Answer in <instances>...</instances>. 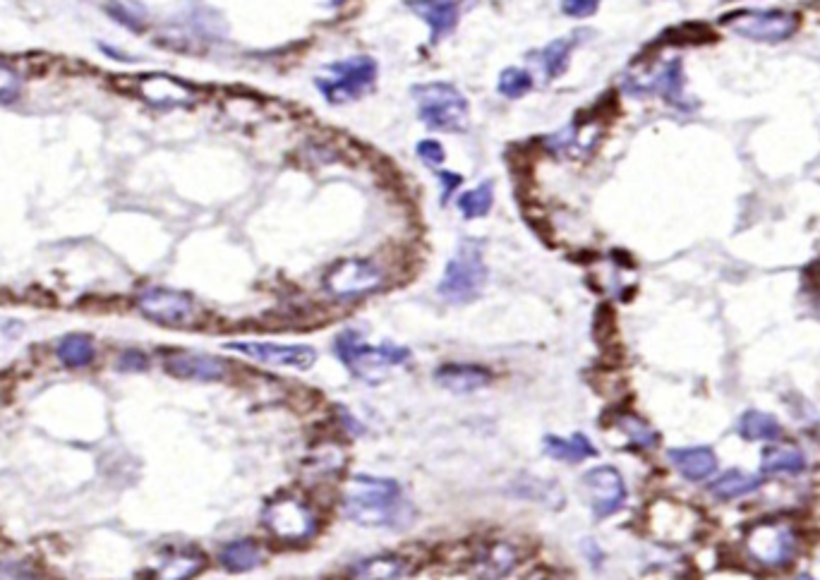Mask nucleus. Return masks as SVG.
Returning <instances> with one entry per match:
<instances>
[{
    "mask_svg": "<svg viewBox=\"0 0 820 580\" xmlns=\"http://www.w3.org/2000/svg\"><path fill=\"white\" fill-rule=\"evenodd\" d=\"M137 92L149 106L154 108H188L197 101L195 89L190 84L176 80V77L164 75V72H152V75L140 77Z\"/></svg>",
    "mask_w": 820,
    "mask_h": 580,
    "instance_id": "obj_14",
    "label": "nucleus"
},
{
    "mask_svg": "<svg viewBox=\"0 0 820 580\" xmlns=\"http://www.w3.org/2000/svg\"><path fill=\"white\" fill-rule=\"evenodd\" d=\"M168 374L190 382H221L228 377V362L207 353H190V350H176L168 353L164 360Z\"/></svg>",
    "mask_w": 820,
    "mask_h": 580,
    "instance_id": "obj_15",
    "label": "nucleus"
},
{
    "mask_svg": "<svg viewBox=\"0 0 820 580\" xmlns=\"http://www.w3.org/2000/svg\"><path fill=\"white\" fill-rule=\"evenodd\" d=\"M434 382L451 394H475L492 382L487 367L468 365V362H449L434 372Z\"/></svg>",
    "mask_w": 820,
    "mask_h": 580,
    "instance_id": "obj_18",
    "label": "nucleus"
},
{
    "mask_svg": "<svg viewBox=\"0 0 820 580\" xmlns=\"http://www.w3.org/2000/svg\"><path fill=\"white\" fill-rule=\"evenodd\" d=\"M106 12L111 20H116L132 32H144L147 29V8L137 0H108Z\"/></svg>",
    "mask_w": 820,
    "mask_h": 580,
    "instance_id": "obj_32",
    "label": "nucleus"
},
{
    "mask_svg": "<svg viewBox=\"0 0 820 580\" xmlns=\"http://www.w3.org/2000/svg\"><path fill=\"white\" fill-rule=\"evenodd\" d=\"M413 99L418 104V118L434 132H463L468 125L470 104L454 84L422 82L415 84Z\"/></svg>",
    "mask_w": 820,
    "mask_h": 580,
    "instance_id": "obj_4",
    "label": "nucleus"
},
{
    "mask_svg": "<svg viewBox=\"0 0 820 580\" xmlns=\"http://www.w3.org/2000/svg\"><path fill=\"white\" fill-rule=\"evenodd\" d=\"M487 283V264L482 257V245L478 240H463L454 252V257L446 262L444 276L439 281L437 293L446 302L466 305L482 293Z\"/></svg>",
    "mask_w": 820,
    "mask_h": 580,
    "instance_id": "obj_6",
    "label": "nucleus"
},
{
    "mask_svg": "<svg viewBox=\"0 0 820 580\" xmlns=\"http://www.w3.org/2000/svg\"><path fill=\"white\" fill-rule=\"evenodd\" d=\"M341 509L348 521L363 528H406L413 521L399 482L384 477L355 475L343 492Z\"/></svg>",
    "mask_w": 820,
    "mask_h": 580,
    "instance_id": "obj_1",
    "label": "nucleus"
},
{
    "mask_svg": "<svg viewBox=\"0 0 820 580\" xmlns=\"http://www.w3.org/2000/svg\"><path fill=\"white\" fill-rule=\"evenodd\" d=\"M20 87V80H17V72L10 68V65L0 63V96H10L17 92Z\"/></svg>",
    "mask_w": 820,
    "mask_h": 580,
    "instance_id": "obj_37",
    "label": "nucleus"
},
{
    "mask_svg": "<svg viewBox=\"0 0 820 580\" xmlns=\"http://www.w3.org/2000/svg\"><path fill=\"white\" fill-rule=\"evenodd\" d=\"M559 8L566 17H574V20H586V17H593L600 8V0H562Z\"/></svg>",
    "mask_w": 820,
    "mask_h": 580,
    "instance_id": "obj_35",
    "label": "nucleus"
},
{
    "mask_svg": "<svg viewBox=\"0 0 820 580\" xmlns=\"http://www.w3.org/2000/svg\"><path fill=\"white\" fill-rule=\"evenodd\" d=\"M617 427L629 441V446L638 451H653L660 444V434H657L655 427L648 420H643L641 415L631 413V410L617 415Z\"/></svg>",
    "mask_w": 820,
    "mask_h": 580,
    "instance_id": "obj_28",
    "label": "nucleus"
},
{
    "mask_svg": "<svg viewBox=\"0 0 820 580\" xmlns=\"http://www.w3.org/2000/svg\"><path fill=\"white\" fill-rule=\"evenodd\" d=\"M377 70L375 58L358 53V56H348L327 65L322 75L315 77V84L327 104L341 106L370 92L377 82Z\"/></svg>",
    "mask_w": 820,
    "mask_h": 580,
    "instance_id": "obj_5",
    "label": "nucleus"
},
{
    "mask_svg": "<svg viewBox=\"0 0 820 580\" xmlns=\"http://www.w3.org/2000/svg\"><path fill=\"white\" fill-rule=\"evenodd\" d=\"M264 561V549L257 545L255 540L245 537V540H233L226 542L219 549V564L228 573H247L255 571L257 566H262Z\"/></svg>",
    "mask_w": 820,
    "mask_h": 580,
    "instance_id": "obj_24",
    "label": "nucleus"
},
{
    "mask_svg": "<svg viewBox=\"0 0 820 580\" xmlns=\"http://www.w3.org/2000/svg\"><path fill=\"white\" fill-rule=\"evenodd\" d=\"M118 367L123 372H144L149 367V358L140 353V350H125V353L120 355Z\"/></svg>",
    "mask_w": 820,
    "mask_h": 580,
    "instance_id": "obj_36",
    "label": "nucleus"
},
{
    "mask_svg": "<svg viewBox=\"0 0 820 580\" xmlns=\"http://www.w3.org/2000/svg\"><path fill=\"white\" fill-rule=\"evenodd\" d=\"M137 310L147 319H152V322L161 326H173V329H188V326H195L197 319H200L197 302L188 293L161 286L144 288L137 295Z\"/></svg>",
    "mask_w": 820,
    "mask_h": 580,
    "instance_id": "obj_11",
    "label": "nucleus"
},
{
    "mask_svg": "<svg viewBox=\"0 0 820 580\" xmlns=\"http://www.w3.org/2000/svg\"><path fill=\"white\" fill-rule=\"evenodd\" d=\"M809 468V458L797 446L770 444L761 453V473L763 475H801Z\"/></svg>",
    "mask_w": 820,
    "mask_h": 580,
    "instance_id": "obj_22",
    "label": "nucleus"
},
{
    "mask_svg": "<svg viewBox=\"0 0 820 580\" xmlns=\"http://www.w3.org/2000/svg\"><path fill=\"white\" fill-rule=\"evenodd\" d=\"M415 151H418V159L425 163V166H430V168L444 166L446 151L437 140H422L418 142V149Z\"/></svg>",
    "mask_w": 820,
    "mask_h": 580,
    "instance_id": "obj_34",
    "label": "nucleus"
},
{
    "mask_svg": "<svg viewBox=\"0 0 820 580\" xmlns=\"http://www.w3.org/2000/svg\"><path fill=\"white\" fill-rule=\"evenodd\" d=\"M403 569H406V564H403L401 557H396V554H379V557L358 561L351 576L355 580H396L401 578Z\"/></svg>",
    "mask_w": 820,
    "mask_h": 580,
    "instance_id": "obj_30",
    "label": "nucleus"
},
{
    "mask_svg": "<svg viewBox=\"0 0 820 580\" xmlns=\"http://www.w3.org/2000/svg\"><path fill=\"white\" fill-rule=\"evenodd\" d=\"M761 487H763L761 475L744 473V470H739V468L725 470V473H720L715 480L708 482L710 497L717 501H725V504L727 501H737L741 497H746V494L756 492V489H761Z\"/></svg>",
    "mask_w": 820,
    "mask_h": 580,
    "instance_id": "obj_21",
    "label": "nucleus"
},
{
    "mask_svg": "<svg viewBox=\"0 0 820 580\" xmlns=\"http://www.w3.org/2000/svg\"><path fill=\"white\" fill-rule=\"evenodd\" d=\"M667 461L689 482H705L717 473V456L710 446H677L667 451Z\"/></svg>",
    "mask_w": 820,
    "mask_h": 580,
    "instance_id": "obj_17",
    "label": "nucleus"
},
{
    "mask_svg": "<svg viewBox=\"0 0 820 580\" xmlns=\"http://www.w3.org/2000/svg\"><path fill=\"white\" fill-rule=\"evenodd\" d=\"M497 89L506 99H521V96H526L533 89V75L521 68H506L499 75Z\"/></svg>",
    "mask_w": 820,
    "mask_h": 580,
    "instance_id": "obj_33",
    "label": "nucleus"
},
{
    "mask_svg": "<svg viewBox=\"0 0 820 580\" xmlns=\"http://www.w3.org/2000/svg\"><path fill=\"white\" fill-rule=\"evenodd\" d=\"M387 276L372 259L351 257L341 259L324 274V290L336 300H358L365 295L377 293L384 286Z\"/></svg>",
    "mask_w": 820,
    "mask_h": 580,
    "instance_id": "obj_10",
    "label": "nucleus"
},
{
    "mask_svg": "<svg viewBox=\"0 0 820 580\" xmlns=\"http://www.w3.org/2000/svg\"><path fill=\"white\" fill-rule=\"evenodd\" d=\"M792 580H816L813 576H809V573H801V576H797V578H792Z\"/></svg>",
    "mask_w": 820,
    "mask_h": 580,
    "instance_id": "obj_39",
    "label": "nucleus"
},
{
    "mask_svg": "<svg viewBox=\"0 0 820 580\" xmlns=\"http://www.w3.org/2000/svg\"><path fill=\"white\" fill-rule=\"evenodd\" d=\"M518 564V552L509 542H490L473 559L475 576L482 580H499L509 576Z\"/></svg>",
    "mask_w": 820,
    "mask_h": 580,
    "instance_id": "obj_19",
    "label": "nucleus"
},
{
    "mask_svg": "<svg viewBox=\"0 0 820 580\" xmlns=\"http://www.w3.org/2000/svg\"><path fill=\"white\" fill-rule=\"evenodd\" d=\"M439 183H442V202H446L454 192L461 187L463 178L458 173H451V171H439Z\"/></svg>",
    "mask_w": 820,
    "mask_h": 580,
    "instance_id": "obj_38",
    "label": "nucleus"
},
{
    "mask_svg": "<svg viewBox=\"0 0 820 580\" xmlns=\"http://www.w3.org/2000/svg\"><path fill=\"white\" fill-rule=\"evenodd\" d=\"M204 566H207V559L200 549H173L156 564L154 580H192L200 576Z\"/></svg>",
    "mask_w": 820,
    "mask_h": 580,
    "instance_id": "obj_20",
    "label": "nucleus"
},
{
    "mask_svg": "<svg viewBox=\"0 0 820 580\" xmlns=\"http://www.w3.org/2000/svg\"><path fill=\"white\" fill-rule=\"evenodd\" d=\"M56 355L65 367H70V370H82V367H89L96 358L92 336H87V334L63 336L56 346Z\"/></svg>",
    "mask_w": 820,
    "mask_h": 580,
    "instance_id": "obj_29",
    "label": "nucleus"
},
{
    "mask_svg": "<svg viewBox=\"0 0 820 580\" xmlns=\"http://www.w3.org/2000/svg\"><path fill=\"white\" fill-rule=\"evenodd\" d=\"M327 3H329V5H334V8H339V5L346 3V0H327Z\"/></svg>",
    "mask_w": 820,
    "mask_h": 580,
    "instance_id": "obj_40",
    "label": "nucleus"
},
{
    "mask_svg": "<svg viewBox=\"0 0 820 580\" xmlns=\"http://www.w3.org/2000/svg\"><path fill=\"white\" fill-rule=\"evenodd\" d=\"M804 547L799 528L792 521L770 518L753 523L744 533V554L763 571H782L797 561Z\"/></svg>",
    "mask_w": 820,
    "mask_h": 580,
    "instance_id": "obj_2",
    "label": "nucleus"
},
{
    "mask_svg": "<svg viewBox=\"0 0 820 580\" xmlns=\"http://www.w3.org/2000/svg\"><path fill=\"white\" fill-rule=\"evenodd\" d=\"M492 204H494V183L492 180H485V183L473 187V190L463 192V195L458 197L456 207L458 211H461L463 219L475 221V219H482V216L490 214Z\"/></svg>",
    "mask_w": 820,
    "mask_h": 580,
    "instance_id": "obj_31",
    "label": "nucleus"
},
{
    "mask_svg": "<svg viewBox=\"0 0 820 580\" xmlns=\"http://www.w3.org/2000/svg\"><path fill=\"white\" fill-rule=\"evenodd\" d=\"M581 32H574V36H564V39H554L552 44H547L540 53V65L545 70V80H559L566 70H569L571 63V53L578 41H581Z\"/></svg>",
    "mask_w": 820,
    "mask_h": 580,
    "instance_id": "obj_27",
    "label": "nucleus"
},
{
    "mask_svg": "<svg viewBox=\"0 0 820 580\" xmlns=\"http://www.w3.org/2000/svg\"><path fill=\"white\" fill-rule=\"evenodd\" d=\"M645 525L653 540L662 545L679 547L696 540L703 528V518L693 506L674 499H657L645 513Z\"/></svg>",
    "mask_w": 820,
    "mask_h": 580,
    "instance_id": "obj_9",
    "label": "nucleus"
},
{
    "mask_svg": "<svg viewBox=\"0 0 820 580\" xmlns=\"http://www.w3.org/2000/svg\"><path fill=\"white\" fill-rule=\"evenodd\" d=\"M782 425L775 415L763 413V410H746L737 422V434L746 441H765V444H773L782 437Z\"/></svg>",
    "mask_w": 820,
    "mask_h": 580,
    "instance_id": "obj_25",
    "label": "nucleus"
},
{
    "mask_svg": "<svg viewBox=\"0 0 820 580\" xmlns=\"http://www.w3.org/2000/svg\"><path fill=\"white\" fill-rule=\"evenodd\" d=\"M334 350L343 365L367 384H379L391 367L406 365L410 360L408 348L396 346V343L367 346L358 331H341L334 341Z\"/></svg>",
    "mask_w": 820,
    "mask_h": 580,
    "instance_id": "obj_3",
    "label": "nucleus"
},
{
    "mask_svg": "<svg viewBox=\"0 0 820 580\" xmlns=\"http://www.w3.org/2000/svg\"><path fill=\"white\" fill-rule=\"evenodd\" d=\"M264 530L283 545H305L317 535V516L310 504L295 494H279L264 506Z\"/></svg>",
    "mask_w": 820,
    "mask_h": 580,
    "instance_id": "obj_7",
    "label": "nucleus"
},
{
    "mask_svg": "<svg viewBox=\"0 0 820 580\" xmlns=\"http://www.w3.org/2000/svg\"><path fill=\"white\" fill-rule=\"evenodd\" d=\"M463 3L466 0H406L408 8L430 27L432 44H439L446 36L456 32L458 22H461Z\"/></svg>",
    "mask_w": 820,
    "mask_h": 580,
    "instance_id": "obj_16",
    "label": "nucleus"
},
{
    "mask_svg": "<svg viewBox=\"0 0 820 580\" xmlns=\"http://www.w3.org/2000/svg\"><path fill=\"white\" fill-rule=\"evenodd\" d=\"M545 453L552 456L554 461L583 463L588 461V458L598 456V449H595V444L586 437V434H574V437L569 439L550 434V437H545Z\"/></svg>",
    "mask_w": 820,
    "mask_h": 580,
    "instance_id": "obj_26",
    "label": "nucleus"
},
{
    "mask_svg": "<svg viewBox=\"0 0 820 580\" xmlns=\"http://www.w3.org/2000/svg\"><path fill=\"white\" fill-rule=\"evenodd\" d=\"M722 27L758 44H782L799 32L801 17L789 10H737L722 17Z\"/></svg>",
    "mask_w": 820,
    "mask_h": 580,
    "instance_id": "obj_8",
    "label": "nucleus"
},
{
    "mask_svg": "<svg viewBox=\"0 0 820 580\" xmlns=\"http://www.w3.org/2000/svg\"><path fill=\"white\" fill-rule=\"evenodd\" d=\"M228 350L245 355V358L262 362L269 367H288V370L305 372L317 362V350L312 346H288V343H271V341H235L226 343Z\"/></svg>",
    "mask_w": 820,
    "mask_h": 580,
    "instance_id": "obj_12",
    "label": "nucleus"
},
{
    "mask_svg": "<svg viewBox=\"0 0 820 580\" xmlns=\"http://www.w3.org/2000/svg\"><path fill=\"white\" fill-rule=\"evenodd\" d=\"M583 487L590 499V509H593L595 518H610L614 513L624 509L626 497V482L614 465H598L590 468L583 475Z\"/></svg>",
    "mask_w": 820,
    "mask_h": 580,
    "instance_id": "obj_13",
    "label": "nucleus"
},
{
    "mask_svg": "<svg viewBox=\"0 0 820 580\" xmlns=\"http://www.w3.org/2000/svg\"><path fill=\"white\" fill-rule=\"evenodd\" d=\"M636 89H641V92H655V94H660L667 104H672L677 108H686L684 68H681V60L679 58L669 60L665 68L657 72V75H653V80L638 84Z\"/></svg>",
    "mask_w": 820,
    "mask_h": 580,
    "instance_id": "obj_23",
    "label": "nucleus"
}]
</instances>
